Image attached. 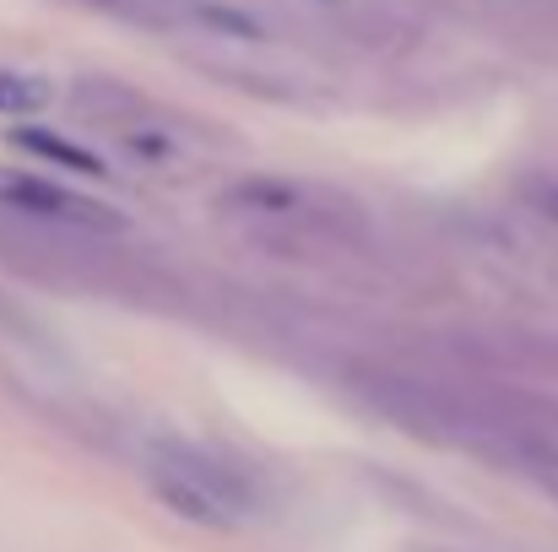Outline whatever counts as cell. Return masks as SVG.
<instances>
[{
	"label": "cell",
	"instance_id": "cell-1",
	"mask_svg": "<svg viewBox=\"0 0 558 552\" xmlns=\"http://www.w3.org/2000/svg\"><path fill=\"white\" fill-rule=\"evenodd\" d=\"M217 211L239 222V233L277 260H359L374 249L369 211L337 189L315 180H282V174H244L217 195Z\"/></svg>",
	"mask_w": 558,
	"mask_h": 552
},
{
	"label": "cell",
	"instance_id": "cell-2",
	"mask_svg": "<svg viewBox=\"0 0 558 552\" xmlns=\"http://www.w3.org/2000/svg\"><path fill=\"white\" fill-rule=\"evenodd\" d=\"M120 233H82V228H44L0 211V266H11L27 282L44 287H76L114 304H153L169 309L180 293L169 277H158L147 260L125 255L114 244Z\"/></svg>",
	"mask_w": 558,
	"mask_h": 552
},
{
	"label": "cell",
	"instance_id": "cell-3",
	"mask_svg": "<svg viewBox=\"0 0 558 552\" xmlns=\"http://www.w3.org/2000/svg\"><path fill=\"white\" fill-rule=\"evenodd\" d=\"M348 390L385 422H396L401 433L428 439V444H499L505 450V439H510V428L488 406V390H456L445 379H423V373H401V368L379 364L348 368Z\"/></svg>",
	"mask_w": 558,
	"mask_h": 552
},
{
	"label": "cell",
	"instance_id": "cell-4",
	"mask_svg": "<svg viewBox=\"0 0 558 552\" xmlns=\"http://www.w3.org/2000/svg\"><path fill=\"white\" fill-rule=\"evenodd\" d=\"M147 488L180 520L206 526V531H233L255 510L250 477L239 466H228L222 455H211L201 444H185V439H158L147 450Z\"/></svg>",
	"mask_w": 558,
	"mask_h": 552
},
{
	"label": "cell",
	"instance_id": "cell-5",
	"mask_svg": "<svg viewBox=\"0 0 558 552\" xmlns=\"http://www.w3.org/2000/svg\"><path fill=\"white\" fill-rule=\"evenodd\" d=\"M0 211L22 217V222H44V228H82V233H125V217L93 195H76L54 180L22 174V169H0Z\"/></svg>",
	"mask_w": 558,
	"mask_h": 552
},
{
	"label": "cell",
	"instance_id": "cell-6",
	"mask_svg": "<svg viewBox=\"0 0 558 552\" xmlns=\"http://www.w3.org/2000/svg\"><path fill=\"white\" fill-rule=\"evenodd\" d=\"M71 109H76L87 125L109 131V136H131V131H142V125H163L158 103H153L142 87H131L125 76H76V82H71Z\"/></svg>",
	"mask_w": 558,
	"mask_h": 552
},
{
	"label": "cell",
	"instance_id": "cell-7",
	"mask_svg": "<svg viewBox=\"0 0 558 552\" xmlns=\"http://www.w3.org/2000/svg\"><path fill=\"white\" fill-rule=\"evenodd\" d=\"M201 76H217L233 93L266 98V103H315V93L304 87V76L282 71V65H250V60H228V54H195Z\"/></svg>",
	"mask_w": 558,
	"mask_h": 552
},
{
	"label": "cell",
	"instance_id": "cell-8",
	"mask_svg": "<svg viewBox=\"0 0 558 552\" xmlns=\"http://www.w3.org/2000/svg\"><path fill=\"white\" fill-rule=\"evenodd\" d=\"M11 147L27 152V158H44V163H54V169H71V174H82V180H109V169H104L98 152H87V147H76V142L44 131V125H16V131H11Z\"/></svg>",
	"mask_w": 558,
	"mask_h": 552
},
{
	"label": "cell",
	"instance_id": "cell-9",
	"mask_svg": "<svg viewBox=\"0 0 558 552\" xmlns=\"http://www.w3.org/2000/svg\"><path fill=\"white\" fill-rule=\"evenodd\" d=\"M76 11H98L109 22H131V27H147V33H174L180 27V11L174 0H65Z\"/></svg>",
	"mask_w": 558,
	"mask_h": 552
},
{
	"label": "cell",
	"instance_id": "cell-10",
	"mask_svg": "<svg viewBox=\"0 0 558 552\" xmlns=\"http://www.w3.org/2000/svg\"><path fill=\"white\" fill-rule=\"evenodd\" d=\"M54 103V87L33 71H11L0 65V120H33Z\"/></svg>",
	"mask_w": 558,
	"mask_h": 552
},
{
	"label": "cell",
	"instance_id": "cell-11",
	"mask_svg": "<svg viewBox=\"0 0 558 552\" xmlns=\"http://www.w3.org/2000/svg\"><path fill=\"white\" fill-rule=\"evenodd\" d=\"M505 455L543 488V493H554L558 499V444L554 439H537V433H515V439H505Z\"/></svg>",
	"mask_w": 558,
	"mask_h": 552
},
{
	"label": "cell",
	"instance_id": "cell-12",
	"mask_svg": "<svg viewBox=\"0 0 558 552\" xmlns=\"http://www.w3.org/2000/svg\"><path fill=\"white\" fill-rule=\"evenodd\" d=\"M526 200H532V211L543 222L558 228V180H526Z\"/></svg>",
	"mask_w": 558,
	"mask_h": 552
}]
</instances>
